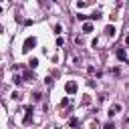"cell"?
<instances>
[{
  "mask_svg": "<svg viewBox=\"0 0 129 129\" xmlns=\"http://www.w3.org/2000/svg\"><path fill=\"white\" fill-rule=\"evenodd\" d=\"M34 46H36V38L34 36H26L24 42H22V52H30Z\"/></svg>",
  "mask_w": 129,
  "mask_h": 129,
  "instance_id": "1",
  "label": "cell"
},
{
  "mask_svg": "<svg viewBox=\"0 0 129 129\" xmlns=\"http://www.w3.org/2000/svg\"><path fill=\"white\" fill-rule=\"evenodd\" d=\"M77 91H79L77 81H67V83H64V93H67V95H75Z\"/></svg>",
  "mask_w": 129,
  "mask_h": 129,
  "instance_id": "2",
  "label": "cell"
},
{
  "mask_svg": "<svg viewBox=\"0 0 129 129\" xmlns=\"http://www.w3.org/2000/svg\"><path fill=\"white\" fill-rule=\"evenodd\" d=\"M115 56H117L121 62H127V58H129V54H127L125 48H117V50H115Z\"/></svg>",
  "mask_w": 129,
  "mask_h": 129,
  "instance_id": "3",
  "label": "cell"
},
{
  "mask_svg": "<svg viewBox=\"0 0 129 129\" xmlns=\"http://www.w3.org/2000/svg\"><path fill=\"white\" fill-rule=\"evenodd\" d=\"M121 109H123V107H121V103H113V105L109 107V113H107V115H109V117H113V115H117Z\"/></svg>",
  "mask_w": 129,
  "mask_h": 129,
  "instance_id": "4",
  "label": "cell"
},
{
  "mask_svg": "<svg viewBox=\"0 0 129 129\" xmlns=\"http://www.w3.org/2000/svg\"><path fill=\"white\" fill-rule=\"evenodd\" d=\"M115 32H117L115 24H107V26H105V34H107V36H115Z\"/></svg>",
  "mask_w": 129,
  "mask_h": 129,
  "instance_id": "5",
  "label": "cell"
},
{
  "mask_svg": "<svg viewBox=\"0 0 129 129\" xmlns=\"http://www.w3.org/2000/svg\"><path fill=\"white\" fill-rule=\"evenodd\" d=\"M81 125V121H79V117H71L69 119V127H73V129H77Z\"/></svg>",
  "mask_w": 129,
  "mask_h": 129,
  "instance_id": "6",
  "label": "cell"
},
{
  "mask_svg": "<svg viewBox=\"0 0 129 129\" xmlns=\"http://www.w3.org/2000/svg\"><path fill=\"white\" fill-rule=\"evenodd\" d=\"M30 99H32V103H38V101L42 99V93H40V91H34V93L30 95Z\"/></svg>",
  "mask_w": 129,
  "mask_h": 129,
  "instance_id": "7",
  "label": "cell"
},
{
  "mask_svg": "<svg viewBox=\"0 0 129 129\" xmlns=\"http://www.w3.org/2000/svg\"><path fill=\"white\" fill-rule=\"evenodd\" d=\"M83 32H93V22H83Z\"/></svg>",
  "mask_w": 129,
  "mask_h": 129,
  "instance_id": "8",
  "label": "cell"
},
{
  "mask_svg": "<svg viewBox=\"0 0 129 129\" xmlns=\"http://www.w3.org/2000/svg\"><path fill=\"white\" fill-rule=\"evenodd\" d=\"M28 67H30V69H36V67H38V58H36V56H30V58H28Z\"/></svg>",
  "mask_w": 129,
  "mask_h": 129,
  "instance_id": "9",
  "label": "cell"
},
{
  "mask_svg": "<svg viewBox=\"0 0 129 129\" xmlns=\"http://www.w3.org/2000/svg\"><path fill=\"white\" fill-rule=\"evenodd\" d=\"M22 79H24V81H30V79H34L32 71H22Z\"/></svg>",
  "mask_w": 129,
  "mask_h": 129,
  "instance_id": "10",
  "label": "cell"
},
{
  "mask_svg": "<svg viewBox=\"0 0 129 129\" xmlns=\"http://www.w3.org/2000/svg\"><path fill=\"white\" fill-rule=\"evenodd\" d=\"M22 81H24V79H22V75H18V73H16V75L12 77V83H14V85H20Z\"/></svg>",
  "mask_w": 129,
  "mask_h": 129,
  "instance_id": "11",
  "label": "cell"
},
{
  "mask_svg": "<svg viewBox=\"0 0 129 129\" xmlns=\"http://www.w3.org/2000/svg\"><path fill=\"white\" fill-rule=\"evenodd\" d=\"M89 103H91V95H83V101H81V105H83V107H87Z\"/></svg>",
  "mask_w": 129,
  "mask_h": 129,
  "instance_id": "12",
  "label": "cell"
},
{
  "mask_svg": "<svg viewBox=\"0 0 129 129\" xmlns=\"http://www.w3.org/2000/svg\"><path fill=\"white\" fill-rule=\"evenodd\" d=\"M69 103H71V99H69V97H62V99H60V107H62V109H67V107H69Z\"/></svg>",
  "mask_w": 129,
  "mask_h": 129,
  "instance_id": "13",
  "label": "cell"
},
{
  "mask_svg": "<svg viewBox=\"0 0 129 129\" xmlns=\"http://www.w3.org/2000/svg\"><path fill=\"white\" fill-rule=\"evenodd\" d=\"M52 30H54V34H56V36H60V34H62V26H60V24H54V28H52Z\"/></svg>",
  "mask_w": 129,
  "mask_h": 129,
  "instance_id": "14",
  "label": "cell"
},
{
  "mask_svg": "<svg viewBox=\"0 0 129 129\" xmlns=\"http://www.w3.org/2000/svg\"><path fill=\"white\" fill-rule=\"evenodd\" d=\"M32 113H34L32 105H26V107H24V115H32Z\"/></svg>",
  "mask_w": 129,
  "mask_h": 129,
  "instance_id": "15",
  "label": "cell"
},
{
  "mask_svg": "<svg viewBox=\"0 0 129 129\" xmlns=\"http://www.w3.org/2000/svg\"><path fill=\"white\" fill-rule=\"evenodd\" d=\"M22 123H24V125H30V123H32V115H24Z\"/></svg>",
  "mask_w": 129,
  "mask_h": 129,
  "instance_id": "16",
  "label": "cell"
},
{
  "mask_svg": "<svg viewBox=\"0 0 129 129\" xmlns=\"http://www.w3.org/2000/svg\"><path fill=\"white\" fill-rule=\"evenodd\" d=\"M89 18H91V20H99V18H101V12L97 10V12H93V14L89 16Z\"/></svg>",
  "mask_w": 129,
  "mask_h": 129,
  "instance_id": "17",
  "label": "cell"
},
{
  "mask_svg": "<svg viewBox=\"0 0 129 129\" xmlns=\"http://www.w3.org/2000/svg\"><path fill=\"white\" fill-rule=\"evenodd\" d=\"M64 44V38L62 36H56V46H62Z\"/></svg>",
  "mask_w": 129,
  "mask_h": 129,
  "instance_id": "18",
  "label": "cell"
},
{
  "mask_svg": "<svg viewBox=\"0 0 129 129\" xmlns=\"http://www.w3.org/2000/svg\"><path fill=\"white\" fill-rule=\"evenodd\" d=\"M103 129H115V125H113V123H111V121H107V123H105V125H103Z\"/></svg>",
  "mask_w": 129,
  "mask_h": 129,
  "instance_id": "19",
  "label": "cell"
},
{
  "mask_svg": "<svg viewBox=\"0 0 129 129\" xmlns=\"http://www.w3.org/2000/svg\"><path fill=\"white\" fill-rule=\"evenodd\" d=\"M77 18H79V20H83V22H87V18H89V16H85V14H81V12H79V14H77Z\"/></svg>",
  "mask_w": 129,
  "mask_h": 129,
  "instance_id": "20",
  "label": "cell"
},
{
  "mask_svg": "<svg viewBox=\"0 0 129 129\" xmlns=\"http://www.w3.org/2000/svg\"><path fill=\"white\" fill-rule=\"evenodd\" d=\"M85 6H87V2H81V0L77 2V8H79V10H81V8H85Z\"/></svg>",
  "mask_w": 129,
  "mask_h": 129,
  "instance_id": "21",
  "label": "cell"
},
{
  "mask_svg": "<svg viewBox=\"0 0 129 129\" xmlns=\"http://www.w3.org/2000/svg\"><path fill=\"white\" fill-rule=\"evenodd\" d=\"M97 44H99V38H93V40H91V46H93V48H97Z\"/></svg>",
  "mask_w": 129,
  "mask_h": 129,
  "instance_id": "22",
  "label": "cell"
},
{
  "mask_svg": "<svg viewBox=\"0 0 129 129\" xmlns=\"http://www.w3.org/2000/svg\"><path fill=\"white\" fill-rule=\"evenodd\" d=\"M109 73H113V75H119V69H117V67H111V69H109Z\"/></svg>",
  "mask_w": 129,
  "mask_h": 129,
  "instance_id": "23",
  "label": "cell"
},
{
  "mask_svg": "<svg viewBox=\"0 0 129 129\" xmlns=\"http://www.w3.org/2000/svg\"><path fill=\"white\" fill-rule=\"evenodd\" d=\"M44 83H46V85H52V77H48V75H46V79H44Z\"/></svg>",
  "mask_w": 129,
  "mask_h": 129,
  "instance_id": "24",
  "label": "cell"
},
{
  "mask_svg": "<svg viewBox=\"0 0 129 129\" xmlns=\"http://www.w3.org/2000/svg\"><path fill=\"white\" fill-rule=\"evenodd\" d=\"M125 44H127V46H129V34H127V36H125Z\"/></svg>",
  "mask_w": 129,
  "mask_h": 129,
  "instance_id": "25",
  "label": "cell"
}]
</instances>
